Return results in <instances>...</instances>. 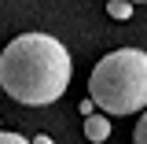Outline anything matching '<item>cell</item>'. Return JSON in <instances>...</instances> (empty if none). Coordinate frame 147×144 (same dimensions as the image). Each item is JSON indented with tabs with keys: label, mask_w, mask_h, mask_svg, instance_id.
Returning a JSON list of instances; mask_svg holds the SVG:
<instances>
[{
	"label": "cell",
	"mask_w": 147,
	"mask_h": 144,
	"mask_svg": "<svg viewBox=\"0 0 147 144\" xmlns=\"http://www.w3.org/2000/svg\"><path fill=\"white\" fill-rule=\"evenodd\" d=\"M74 74L66 44L52 33H22L0 52V89L26 107L55 104Z\"/></svg>",
	"instance_id": "6da1fadb"
},
{
	"label": "cell",
	"mask_w": 147,
	"mask_h": 144,
	"mask_svg": "<svg viewBox=\"0 0 147 144\" xmlns=\"http://www.w3.org/2000/svg\"><path fill=\"white\" fill-rule=\"evenodd\" d=\"M88 100L103 115L147 111V52L118 48V52L103 55L88 74Z\"/></svg>",
	"instance_id": "7a4b0ae2"
},
{
	"label": "cell",
	"mask_w": 147,
	"mask_h": 144,
	"mask_svg": "<svg viewBox=\"0 0 147 144\" xmlns=\"http://www.w3.org/2000/svg\"><path fill=\"white\" fill-rule=\"evenodd\" d=\"M85 137H88L92 144H103L110 137V118L107 115H88V118H85Z\"/></svg>",
	"instance_id": "3957f363"
},
{
	"label": "cell",
	"mask_w": 147,
	"mask_h": 144,
	"mask_svg": "<svg viewBox=\"0 0 147 144\" xmlns=\"http://www.w3.org/2000/svg\"><path fill=\"white\" fill-rule=\"evenodd\" d=\"M107 15L110 18H129V15H132V4H125V0H110V4H107Z\"/></svg>",
	"instance_id": "277c9868"
},
{
	"label": "cell",
	"mask_w": 147,
	"mask_h": 144,
	"mask_svg": "<svg viewBox=\"0 0 147 144\" xmlns=\"http://www.w3.org/2000/svg\"><path fill=\"white\" fill-rule=\"evenodd\" d=\"M132 144H147V111L140 115V122H136V133H132Z\"/></svg>",
	"instance_id": "5b68a950"
},
{
	"label": "cell",
	"mask_w": 147,
	"mask_h": 144,
	"mask_svg": "<svg viewBox=\"0 0 147 144\" xmlns=\"http://www.w3.org/2000/svg\"><path fill=\"white\" fill-rule=\"evenodd\" d=\"M0 144H30V141L18 137V133H4V129H0Z\"/></svg>",
	"instance_id": "8992f818"
},
{
	"label": "cell",
	"mask_w": 147,
	"mask_h": 144,
	"mask_svg": "<svg viewBox=\"0 0 147 144\" xmlns=\"http://www.w3.org/2000/svg\"><path fill=\"white\" fill-rule=\"evenodd\" d=\"M30 144H55V141H52V137H48V133H40V137H33V141H30Z\"/></svg>",
	"instance_id": "52a82bcc"
}]
</instances>
